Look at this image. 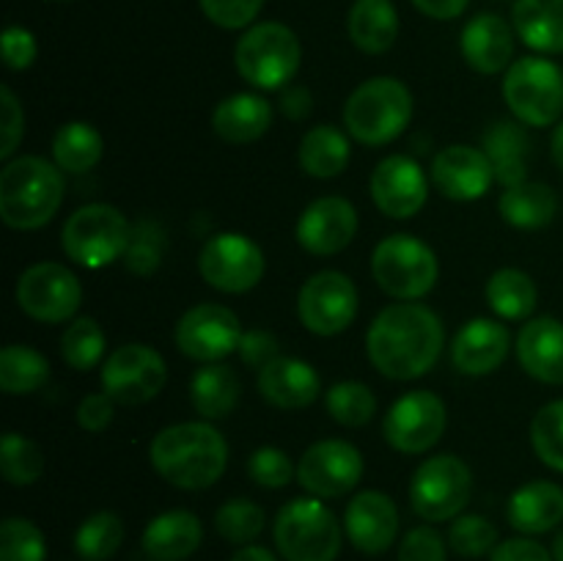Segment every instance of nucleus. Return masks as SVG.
Instances as JSON below:
<instances>
[{"instance_id":"obj_1","label":"nucleus","mask_w":563,"mask_h":561,"mask_svg":"<svg viewBox=\"0 0 563 561\" xmlns=\"http://www.w3.org/2000/svg\"><path fill=\"white\" fill-rule=\"evenodd\" d=\"M366 352L388 380H418L432 372L443 352V322L421 302H394L368 328Z\"/></svg>"},{"instance_id":"obj_2","label":"nucleus","mask_w":563,"mask_h":561,"mask_svg":"<svg viewBox=\"0 0 563 561\" xmlns=\"http://www.w3.org/2000/svg\"><path fill=\"white\" fill-rule=\"evenodd\" d=\"M148 457L159 476L179 490H207L229 465V443L203 421L165 427L148 446Z\"/></svg>"},{"instance_id":"obj_3","label":"nucleus","mask_w":563,"mask_h":561,"mask_svg":"<svg viewBox=\"0 0 563 561\" xmlns=\"http://www.w3.org/2000/svg\"><path fill=\"white\" fill-rule=\"evenodd\" d=\"M60 201L64 174L44 157L22 154L0 170V218L9 229H42L55 218Z\"/></svg>"},{"instance_id":"obj_4","label":"nucleus","mask_w":563,"mask_h":561,"mask_svg":"<svg viewBox=\"0 0 563 561\" xmlns=\"http://www.w3.org/2000/svg\"><path fill=\"white\" fill-rule=\"evenodd\" d=\"M412 108V94L405 82L396 77H372L346 99L344 127L363 146H385L410 127Z\"/></svg>"},{"instance_id":"obj_5","label":"nucleus","mask_w":563,"mask_h":561,"mask_svg":"<svg viewBox=\"0 0 563 561\" xmlns=\"http://www.w3.org/2000/svg\"><path fill=\"white\" fill-rule=\"evenodd\" d=\"M302 61L300 38L284 22H258L247 28L234 47V64L242 80L264 91L289 86Z\"/></svg>"},{"instance_id":"obj_6","label":"nucleus","mask_w":563,"mask_h":561,"mask_svg":"<svg viewBox=\"0 0 563 561\" xmlns=\"http://www.w3.org/2000/svg\"><path fill=\"white\" fill-rule=\"evenodd\" d=\"M132 226L121 209L110 204H86L69 215L60 231V245L66 256L88 270H102L124 258L130 245Z\"/></svg>"},{"instance_id":"obj_7","label":"nucleus","mask_w":563,"mask_h":561,"mask_svg":"<svg viewBox=\"0 0 563 561\" xmlns=\"http://www.w3.org/2000/svg\"><path fill=\"white\" fill-rule=\"evenodd\" d=\"M273 534L286 561H335L341 553V526L319 498L289 501Z\"/></svg>"},{"instance_id":"obj_8","label":"nucleus","mask_w":563,"mask_h":561,"mask_svg":"<svg viewBox=\"0 0 563 561\" xmlns=\"http://www.w3.org/2000/svg\"><path fill=\"white\" fill-rule=\"evenodd\" d=\"M374 280L396 300H418L438 284L440 264L432 248L412 234H390L372 253Z\"/></svg>"},{"instance_id":"obj_9","label":"nucleus","mask_w":563,"mask_h":561,"mask_svg":"<svg viewBox=\"0 0 563 561\" xmlns=\"http://www.w3.org/2000/svg\"><path fill=\"white\" fill-rule=\"evenodd\" d=\"M504 99L522 124H555L563 113V72L553 61L526 55L506 69Z\"/></svg>"},{"instance_id":"obj_10","label":"nucleus","mask_w":563,"mask_h":561,"mask_svg":"<svg viewBox=\"0 0 563 561\" xmlns=\"http://www.w3.org/2000/svg\"><path fill=\"white\" fill-rule=\"evenodd\" d=\"M473 493V473L460 457L438 454L418 465L410 482V504L427 522H445L462 515Z\"/></svg>"},{"instance_id":"obj_11","label":"nucleus","mask_w":563,"mask_h":561,"mask_svg":"<svg viewBox=\"0 0 563 561\" xmlns=\"http://www.w3.org/2000/svg\"><path fill=\"white\" fill-rule=\"evenodd\" d=\"M16 306L36 322L58 324L77 314L82 302V286L69 267L58 262H42L27 267L16 280Z\"/></svg>"},{"instance_id":"obj_12","label":"nucleus","mask_w":563,"mask_h":561,"mask_svg":"<svg viewBox=\"0 0 563 561\" xmlns=\"http://www.w3.org/2000/svg\"><path fill=\"white\" fill-rule=\"evenodd\" d=\"M198 270L212 289L225 292V295H242V292L258 286L267 262H264L262 248L251 237L225 231V234L207 240L201 256H198Z\"/></svg>"},{"instance_id":"obj_13","label":"nucleus","mask_w":563,"mask_h":561,"mask_svg":"<svg viewBox=\"0 0 563 561\" xmlns=\"http://www.w3.org/2000/svg\"><path fill=\"white\" fill-rule=\"evenodd\" d=\"M168 380L163 355L146 344H124L102 363V391L119 405H146Z\"/></svg>"},{"instance_id":"obj_14","label":"nucleus","mask_w":563,"mask_h":561,"mask_svg":"<svg viewBox=\"0 0 563 561\" xmlns=\"http://www.w3.org/2000/svg\"><path fill=\"white\" fill-rule=\"evenodd\" d=\"M300 322L317 336H339L355 322L357 289L339 270H322L300 286L297 295Z\"/></svg>"},{"instance_id":"obj_15","label":"nucleus","mask_w":563,"mask_h":561,"mask_svg":"<svg viewBox=\"0 0 563 561\" xmlns=\"http://www.w3.org/2000/svg\"><path fill=\"white\" fill-rule=\"evenodd\" d=\"M445 432V402L432 391H410L385 413L383 435L401 454H423Z\"/></svg>"},{"instance_id":"obj_16","label":"nucleus","mask_w":563,"mask_h":561,"mask_svg":"<svg viewBox=\"0 0 563 561\" xmlns=\"http://www.w3.org/2000/svg\"><path fill=\"white\" fill-rule=\"evenodd\" d=\"M174 339L176 346L192 361L218 363L240 350L242 324L231 308L218 302H198L179 319Z\"/></svg>"},{"instance_id":"obj_17","label":"nucleus","mask_w":563,"mask_h":561,"mask_svg":"<svg viewBox=\"0 0 563 561\" xmlns=\"http://www.w3.org/2000/svg\"><path fill=\"white\" fill-rule=\"evenodd\" d=\"M363 479V457L346 440H319L308 446L297 465V482L313 498H341Z\"/></svg>"},{"instance_id":"obj_18","label":"nucleus","mask_w":563,"mask_h":561,"mask_svg":"<svg viewBox=\"0 0 563 561\" xmlns=\"http://www.w3.org/2000/svg\"><path fill=\"white\" fill-rule=\"evenodd\" d=\"M368 190H372L379 212L396 220H407L421 212L423 204H427L429 179L412 157L390 154L374 168Z\"/></svg>"},{"instance_id":"obj_19","label":"nucleus","mask_w":563,"mask_h":561,"mask_svg":"<svg viewBox=\"0 0 563 561\" xmlns=\"http://www.w3.org/2000/svg\"><path fill=\"white\" fill-rule=\"evenodd\" d=\"M357 234V212L346 198L324 196L302 209L297 220V242L311 256H335Z\"/></svg>"},{"instance_id":"obj_20","label":"nucleus","mask_w":563,"mask_h":561,"mask_svg":"<svg viewBox=\"0 0 563 561\" xmlns=\"http://www.w3.org/2000/svg\"><path fill=\"white\" fill-rule=\"evenodd\" d=\"M344 531L361 553L383 556L399 534V509L394 498L379 490L357 493L344 512Z\"/></svg>"},{"instance_id":"obj_21","label":"nucleus","mask_w":563,"mask_h":561,"mask_svg":"<svg viewBox=\"0 0 563 561\" xmlns=\"http://www.w3.org/2000/svg\"><path fill=\"white\" fill-rule=\"evenodd\" d=\"M432 182L451 201H476L495 182V170L484 148L456 143L432 160Z\"/></svg>"},{"instance_id":"obj_22","label":"nucleus","mask_w":563,"mask_h":561,"mask_svg":"<svg viewBox=\"0 0 563 561\" xmlns=\"http://www.w3.org/2000/svg\"><path fill=\"white\" fill-rule=\"evenodd\" d=\"M509 328L495 319H471L460 333L454 336L451 344V361H454L456 372L467 374V377H484L493 374L495 369L504 366L506 355H509Z\"/></svg>"},{"instance_id":"obj_23","label":"nucleus","mask_w":563,"mask_h":561,"mask_svg":"<svg viewBox=\"0 0 563 561\" xmlns=\"http://www.w3.org/2000/svg\"><path fill=\"white\" fill-rule=\"evenodd\" d=\"M258 394L280 410H302L313 405L322 391L317 369L300 358L280 355L258 372Z\"/></svg>"},{"instance_id":"obj_24","label":"nucleus","mask_w":563,"mask_h":561,"mask_svg":"<svg viewBox=\"0 0 563 561\" xmlns=\"http://www.w3.org/2000/svg\"><path fill=\"white\" fill-rule=\"evenodd\" d=\"M517 358L539 383L563 385V322L553 317L528 319L517 336Z\"/></svg>"},{"instance_id":"obj_25","label":"nucleus","mask_w":563,"mask_h":561,"mask_svg":"<svg viewBox=\"0 0 563 561\" xmlns=\"http://www.w3.org/2000/svg\"><path fill=\"white\" fill-rule=\"evenodd\" d=\"M462 55L482 75H498L515 61V33L509 22L498 14H478L465 25L460 38Z\"/></svg>"},{"instance_id":"obj_26","label":"nucleus","mask_w":563,"mask_h":561,"mask_svg":"<svg viewBox=\"0 0 563 561\" xmlns=\"http://www.w3.org/2000/svg\"><path fill=\"white\" fill-rule=\"evenodd\" d=\"M203 539L201 520L187 509H170L154 517L143 531V550L154 561L190 559Z\"/></svg>"},{"instance_id":"obj_27","label":"nucleus","mask_w":563,"mask_h":561,"mask_svg":"<svg viewBox=\"0 0 563 561\" xmlns=\"http://www.w3.org/2000/svg\"><path fill=\"white\" fill-rule=\"evenodd\" d=\"M273 124V108L258 94H231L212 110V130L225 143H253Z\"/></svg>"},{"instance_id":"obj_28","label":"nucleus","mask_w":563,"mask_h":561,"mask_svg":"<svg viewBox=\"0 0 563 561\" xmlns=\"http://www.w3.org/2000/svg\"><path fill=\"white\" fill-rule=\"evenodd\" d=\"M509 522L520 534L553 531L563 520V490L555 482H528L509 498Z\"/></svg>"},{"instance_id":"obj_29","label":"nucleus","mask_w":563,"mask_h":561,"mask_svg":"<svg viewBox=\"0 0 563 561\" xmlns=\"http://www.w3.org/2000/svg\"><path fill=\"white\" fill-rule=\"evenodd\" d=\"M346 31L363 53H388L399 38V11L394 0H355L346 16Z\"/></svg>"},{"instance_id":"obj_30","label":"nucleus","mask_w":563,"mask_h":561,"mask_svg":"<svg viewBox=\"0 0 563 561\" xmlns=\"http://www.w3.org/2000/svg\"><path fill=\"white\" fill-rule=\"evenodd\" d=\"M515 31L539 53H563V0H517L511 9Z\"/></svg>"},{"instance_id":"obj_31","label":"nucleus","mask_w":563,"mask_h":561,"mask_svg":"<svg viewBox=\"0 0 563 561\" xmlns=\"http://www.w3.org/2000/svg\"><path fill=\"white\" fill-rule=\"evenodd\" d=\"M240 377L225 363H207L190 380V402L207 421H218L240 405Z\"/></svg>"},{"instance_id":"obj_32","label":"nucleus","mask_w":563,"mask_h":561,"mask_svg":"<svg viewBox=\"0 0 563 561\" xmlns=\"http://www.w3.org/2000/svg\"><path fill=\"white\" fill-rule=\"evenodd\" d=\"M498 209L506 223L515 229H544L559 215V196L553 187L542 182H522L500 193Z\"/></svg>"},{"instance_id":"obj_33","label":"nucleus","mask_w":563,"mask_h":561,"mask_svg":"<svg viewBox=\"0 0 563 561\" xmlns=\"http://www.w3.org/2000/svg\"><path fill=\"white\" fill-rule=\"evenodd\" d=\"M352 157L350 138L339 130V127L319 124L302 135L300 148H297V160L300 168L308 176L317 179H335L346 170Z\"/></svg>"},{"instance_id":"obj_34","label":"nucleus","mask_w":563,"mask_h":561,"mask_svg":"<svg viewBox=\"0 0 563 561\" xmlns=\"http://www.w3.org/2000/svg\"><path fill=\"white\" fill-rule=\"evenodd\" d=\"M528 148H531L528 135L522 132L520 124H515V121H498V124L484 135V154H487L489 163H493L495 182H500L504 190L506 187L528 182Z\"/></svg>"},{"instance_id":"obj_35","label":"nucleus","mask_w":563,"mask_h":561,"mask_svg":"<svg viewBox=\"0 0 563 561\" xmlns=\"http://www.w3.org/2000/svg\"><path fill=\"white\" fill-rule=\"evenodd\" d=\"M484 295H487L489 308L504 319H528L539 300L533 278L517 267L498 270V273L487 280Z\"/></svg>"},{"instance_id":"obj_36","label":"nucleus","mask_w":563,"mask_h":561,"mask_svg":"<svg viewBox=\"0 0 563 561\" xmlns=\"http://www.w3.org/2000/svg\"><path fill=\"white\" fill-rule=\"evenodd\" d=\"M102 135L86 121H69L53 138L55 165L66 174H86L102 160Z\"/></svg>"},{"instance_id":"obj_37","label":"nucleus","mask_w":563,"mask_h":561,"mask_svg":"<svg viewBox=\"0 0 563 561\" xmlns=\"http://www.w3.org/2000/svg\"><path fill=\"white\" fill-rule=\"evenodd\" d=\"M49 380V363L27 344H9L0 352V388L9 396L33 394Z\"/></svg>"},{"instance_id":"obj_38","label":"nucleus","mask_w":563,"mask_h":561,"mask_svg":"<svg viewBox=\"0 0 563 561\" xmlns=\"http://www.w3.org/2000/svg\"><path fill=\"white\" fill-rule=\"evenodd\" d=\"M124 542V522L115 512H97L86 517L75 534V550L86 561H108Z\"/></svg>"},{"instance_id":"obj_39","label":"nucleus","mask_w":563,"mask_h":561,"mask_svg":"<svg viewBox=\"0 0 563 561\" xmlns=\"http://www.w3.org/2000/svg\"><path fill=\"white\" fill-rule=\"evenodd\" d=\"M324 407H328L330 418L339 421L341 427H366L377 413V396L366 383L344 380L328 391Z\"/></svg>"},{"instance_id":"obj_40","label":"nucleus","mask_w":563,"mask_h":561,"mask_svg":"<svg viewBox=\"0 0 563 561\" xmlns=\"http://www.w3.org/2000/svg\"><path fill=\"white\" fill-rule=\"evenodd\" d=\"M0 473L14 487H27L44 473V454L25 435L5 432L0 440Z\"/></svg>"},{"instance_id":"obj_41","label":"nucleus","mask_w":563,"mask_h":561,"mask_svg":"<svg viewBox=\"0 0 563 561\" xmlns=\"http://www.w3.org/2000/svg\"><path fill=\"white\" fill-rule=\"evenodd\" d=\"M60 355L77 372H88L104 355V330L93 317H80L66 328L60 339Z\"/></svg>"},{"instance_id":"obj_42","label":"nucleus","mask_w":563,"mask_h":561,"mask_svg":"<svg viewBox=\"0 0 563 561\" xmlns=\"http://www.w3.org/2000/svg\"><path fill=\"white\" fill-rule=\"evenodd\" d=\"M264 509L247 498H231L214 515V528L225 542L251 544L264 531Z\"/></svg>"},{"instance_id":"obj_43","label":"nucleus","mask_w":563,"mask_h":561,"mask_svg":"<svg viewBox=\"0 0 563 561\" xmlns=\"http://www.w3.org/2000/svg\"><path fill=\"white\" fill-rule=\"evenodd\" d=\"M165 256V231L163 226L154 223V220H141V223L132 226L130 245L124 251V267L132 275H141L148 278L159 270Z\"/></svg>"},{"instance_id":"obj_44","label":"nucleus","mask_w":563,"mask_h":561,"mask_svg":"<svg viewBox=\"0 0 563 561\" xmlns=\"http://www.w3.org/2000/svg\"><path fill=\"white\" fill-rule=\"evenodd\" d=\"M531 443L544 465L563 473V399L550 402L533 416Z\"/></svg>"},{"instance_id":"obj_45","label":"nucleus","mask_w":563,"mask_h":561,"mask_svg":"<svg viewBox=\"0 0 563 561\" xmlns=\"http://www.w3.org/2000/svg\"><path fill=\"white\" fill-rule=\"evenodd\" d=\"M0 561H47V542L36 522L9 517L0 526Z\"/></svg>"},{"instance_id":"obj_46","label":"nucleus","mask_w":563,"mask_h":561,"mask_svg":"<svg viewBox=\"0 0 563 561\" xmlns=\"http://www.w3.org/2000/svg\"><path fill=\"white\" fill-rule=\"evenodd\" d=\"M449 544L456 556L465 559H482L498 548V531L493 522L482 515H460L454 517L449 531Z\"/></svg>"},{"instance_id":"obj_47","label":"nucleus","mask_w":563,"mask_h":561,"mask_svg":"<svg viewBox=\"0 0 563 561\" xmlns=\"http://www.w3.org/2000/svg\"><path fill=\"white\" fill-rule=\"evenodd\" d=\"M247 473H251V479L258 487L280 490L291 482L295 468H291V460L286 457V451L275 449V446H262L247 460Z\"/></svg>"},{"instance_id":"obj_48","label":"nucleus","mask_w":563,"mask_h":561,"mask_svg":"<svg viewBox=\"0 0 563 561\" xmlns=\"http://www.w3.org/2000/svg\"><path fill=\"white\" fill-rule=\"evenodd\" d=\"M198 3L209 22L225 28V31H240L256 20L264 0H198Z\"/></svg>"},{"instance_id":"obj_49","label":"nucleus","mask_w":563,"mask_h":561,"mask_svg":"<svg viewBox=\"0 0 563 561\" xmlns=\"http://www.w3.org/2000/svg\"><path fill=\"white\" fill-rule=\"evenodd\" d=\"M399 561H445L443 537L429 526L412 528L401 539Z\"/></svg>"},{"instance_id":"obj_50","label":"nucleus","mask_w":563,"mask_h":561,"mask_svg":"<svg viewBox=\"0 0 563 561\" xmlns=\"http://www.w3.org/2000/svg\"><path fill=\"white\" fill-rule=\"evenodd\" d=\"M0 119H3V143H0V157H11L14 148L20 146L22 132H25V116H22L20 99L14 97L9 86L0 88Z\"/></svg>"},{"instance_id":"obj_51","label":"nucleus","mask_w":563,"mask_h":561,"mask_svg":"<svg viewBox=\"0 0 563 561\" xmlns=\"http://www.w3.org/2000/svg\"><path fill=\"white\" fill-rule=\"evenodd\" d=\"M38 44L33 33L22 25H9L3 31V61L11 72H22L36 61Z\"/></svg>"},{"instance_id":"obj_52","label":"nucleus","mask_w":563,"mask_h":561,"mask_svg":"<svg viewBox=\"0 0 563 561\" xmlns=\"http://www.w3.org/2000/svg\"><path fill=\"white\" fill-rule=\"evenodd\" d=\"M278 350H280L278 339H275L269 330H247V333H242L240 350L236 352H240L242 363H245L247 369L262 372V369L269 366L275 358H280Z\"/></svg>"},{"instance_id":"obj_53","label":"nucleus","mask_w":563,"mask_h":561,"mask_svg":"<svg viewBox=\"0 0 563 561\" xmlns=\"http://www.w3.org/2000/svg\"><path fill=\"white\" fill-rule=\"evenodd\" d=\"M77 424H80L86 432H104V429L113 424V399L108 394H88L80 399L77 407Z\"/></svg>"},{"instance_id":"obj_54","label":"nucleus","mask_w":563,"mask_h":561,"mask_svg":"<svg viewBox=\"0 0 563 561\" xmlns=\"http://www.w3.org/2000/svg\"><path fill=\"white\" fill-rule=\"evenodd\" d=\"M489 561H555L553 553H550L544 544L533 542L528 537L506 539L498 548L489 553Z\"/></svg>"},{"instance_id":"obj_55","label":"nucleus","mask_w":563,"mask_h":561,"mask_svg":"<svg viewBox=\"0 0 563 561\" xmlns=\"http://www.w3.org/2000/svg\"><path fill=\"white\" fill-rule=\"evenodd\" d=\"M313 110V97L306 86H286V91L280 94V113L291 121L308 119Z\"/></svg>"},{"instance_id":"obj_56","label":"nucleus","mask_w":563,"mask_h":561,"mask_svg":"<svg viewBox=\"0 0 563 561\" xmlns=\"http://www.w3.org/2000/svg\"><path fill=\"white\" fill-rule=\"evenodd\" d=\"M467 3L471 0H412V6L432 20H456L467 9Z\"/></svg>"},{"instance_id":"obj_57","label":"nucleus","mask_w":563,"mask_h":561,"mask_svg":"<svg viewBox=\"0 0 563 561\" xmlns=\"http://www.w3.org/2000/svg\"><path fill=\"white\" fill-rule=\"evenodd\" d=\"M231 561H278V559H275L267 548H262V544H242Z\"/></svg>"},{"instance_id":"obj_58","label":"nucleus","mask_w":563,"mask_h":561,"mask_svg":"<svg viewBox=\"0 0 563 561\" xmlns=\"http://www.w3.org/2000/svg\"><path fill=\"white\" fill-rule=\"evenodd\" d=\"M553 160H555V165L563 170V121L555 127V132H553Z\"/></svg>"},{"instance_id":"obj_59","label":"nucleus","mask_w":563,"mask_h":561,"mask_svg":"<svg viewBox=\"0 0 563 561\" xmlns=\"http://www.w3.org/2000/svg\"><path fill=\"white\" fill-rule=\"evenodd\" d=\"M553 559L563 561V528L555 534V539H553Z\"/></svg>"}]
</instances>
